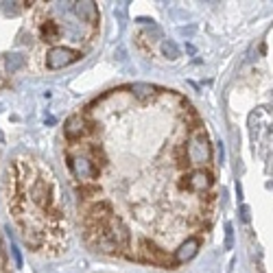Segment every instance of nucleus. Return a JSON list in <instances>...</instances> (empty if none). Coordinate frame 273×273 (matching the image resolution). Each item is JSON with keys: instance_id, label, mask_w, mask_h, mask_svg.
<instances>
[{"instance_id": "obj_1", "label": "nucleus", "mask_w": 273, "mask_h": 273, "mask_svg": "<svg viewBox=\"0 0 273 273\" xmlns=\"http://www.w3.org/2000/svg\"><path fill=\"white\" fill-rule=\"evenodd\" d=\"M186 153H188V162H190V166L208 164L210 157H212V149H210L206 131H195V134L190 136V140L186 142Z\"/></svg>"}, {"instance_id": "obj_2", "label": "nucleus", "mask_w": 273, "mask_h": 273, "mask_svg": "<svg viewBox=\"0 0 273 273\" xmlns=\"http://www.w3.org/2000/svg\"><path fill=\"white\" fill-rule=\"evenodd\" d=\"M138 251H140V260L151 262V265H155V267H162V269H175V267H177L175 256H171L169 251L157 247V245L151 243L149 238L140 240V249Z\"/></svg>"}, {"instance_id": "obj_3", "label": "nucleus", "mask_w": 273, "mask_h": 273, "mask_svg": "<svg viewBox=\"0 0 273 273\" xmlns=\"http://www.w3.org/2000/svg\"><path fill=\"white\" fill-rule=\"evenodd\" d=\"M68 169L70 173L81 180V183H90L92 180H96L101 169L92 162V157L88 153H77V155H68Z\"/></svg>"}, {"instance_id": "obj_4", "label": "nucleus", "mask_w": 273, "mask_h": 273, "mask_svg": "<svg viewBox=\"0 0 273 273\" xmlns=\"http://www.w3.org/2000/svg\"><path fill=\"white\" fill-rule=\"evenodd\" d=\"M81 57H83L81 50H75V48H70V46H55V48H50L46 52V66H48L50 70H61V68L79 61Z\"/></svg>"}, {"instance_id": "obj_5", "label": "nucleus", "mask_w": 273, "mask_h": 273, "mask_svg": "<svg viewBox=\"0 0 273 273\" xmlns=\"http://www.w3.org/2000/svg\"><path fill=\"white\" fill-rule=\"evenodd\" d=\"M210 186H212V175L203 169L190 171L188 175H183L180 182V188L190 190V192H206V190H210Z\"/></svg>"}, {"instance_id": "obj_6", "label": "nucleus", "mask_w": 273, "mask_h": 273, "mask_svg": "<svg viewBox=\"0 0 273 273\" xmlns=\"http://www.w3.org/2000/svg\"><path fill=\"white\" fill-rule=\"evenodd\" d=\"M92 131V125L88 123L86 116H81V114H75V116H70L64 123V134L68 140H81L83 136H88Z\"/></svg>"}, {"instance_id": "obj_7", "label": "nucleus", "mask_w": 273, "mask_h": 273, "mask_svg": "<svg viewBox=\"0 0 273 273\" xmlns=\"http://www.w3.org/2000/svg\"><path fill=\"white\" fill-rule=\"evenodd\" d=\"M107 229H109V234H112L114 243L118 245V249H120V251L129 249V240H131V234H129V228H127V225H125V221H123V219H120V217H114L112 221H109Z\"/></svg>"}, {"instance_id": "obj_8", "label": "nucleus", "mask_w": 273, "mask_h": 273, "mask_svg": "<svg viewBox=\"0 0 273 273\" xmlns=\"http://www.w3.org/2000/svg\"><path fill=\"white\" fill-rule=\"evenodd\" d=\"M72 9H75L77 18L83 20V22H88V24H94L98 20V7H96V2H92V0H79V2H72Z\"/></svg>"}, {"instance_id": "obj_9", "label": "nucleus", "mask_w": 273, "mask_h": 273, "mask_svg": "<svg viewBox=\"0 0 273 273\" xmlns=\"http://www.w3.org/2000/svg\"><path fill=\"white\" fill-rule=\"evenodd\" d=\"M199 247H201L199 238H195V236L186 238V240H183V243L180 245V249L175 251V260H177V265H183V262L192 260V258H195V256L199 254Z\"/></svg>"}, {"instance_id": "obj_10", "label": "nucleus", "mask_w": 273, "mask_h": 273, "mask_svg": "<svg viewBox=\"0 0 273 273\" xmlns=\"http://www.w3.org/2000/svg\"><path fill=\"white\" fill-rule=\"evenodd\" d=\"M50 186L46 182H38L33 186V190H31V197H33V201L38 203V206L42 208H50V203H52V199H50Z\"/></svg>"}, {"instance_id": "obj_11", "label": "nucleus", "mask_w": 273, "mask_h": 273, "mask_svg": "<svg viewBox=\"0 0 273 273\" xmlns=\"http://www.w3.org/2000/svg\"><path fill=\"white\" fill-rule=\"evenodd\" d=\"M61 35V29L57 22H52V20H46V22H42L40 26V38L46 42V44H52V42H57Z\"/></svg>"}, {"instance_id": "obj_12", "label": "nucleus", "mask_w": 273, "mask_h": 273, "mask_svg": "<svg viewBox=\"0 0 273 273\" xmlns=\"http://www.w3.org/2000/svg\"><path fill=\"white\" fill-rule=\"evenodd\" d=\"M131 92H134L136 98H140L142 103H146V101H151V98H155L157 88L149 86V83H134V86H131Z\"/></svg>"}, {"instance_id": "obj_13", "label": "nucleus", "mask_w": 273, "mask_h": 273, "mask_svg": "<svg viewBox=\"0 0 273 273\" xmlns=\"http://www.w3.org/2000/svg\"><path fill=\"white\" fill-rule=\"evenodd\" d=\"M26 57L22 55V52H9L7 57H4V70L9 72V75H13V72H18L20 68L24 66Z\"/></svg>"}, {"instance_id": "obj_14", "label": "nucleus", "mask_w": 273, "mask_h": 273, "mask_svg": "<svg viewBox=\"0 0 273 273\" xmlns=\"http://www.w3.org/2000/svg\"><path fill=\"white\" fill-rule=\"evenodd\" d=\"M77 192L81 195V199H94L101 195V186H96V183H81L77 188Z\"/></svg>"}, {"instance_id": "obj_15", "label": "nucleus", "mask_w": 273, "mask_h": 273, "mask_svg": "<svg viewBox=\"0 0 273 273\" xmlns=\"http://www.w3.org/2000/svg\"><path fill=\"white\" fill-rule=\"evenodd\" d=\"M24 240H26V245H29V247L38 249V247H42V243H44V234L38 232V229H26V232H24Z\"/></svg>"}, {"instance_id": "obj_16", "label": "nucleus", "mask_w": 273, "mask_h": 273, "mask_svg": "<svg viewBox=\"0 0 273 273\" xmlns=\"http://www.w3.org/2000/svg\"><path fill=\"white\" fill-rule=\"evenodd\" d=\"M162 55H164L166 59L175 61L177 57H180V48H177V44L173 40H164L162 42Z\"/></svg>"}, {"instance_id": "obj_17", "label": "nucleus", "mask_w": 273, "mask_h": 273, "mask_svg": "<svg viewBox=\"0 0 273 273\" xmlns=\"http://www.w3.org/2000/svg\"><path fill=\"white\" fill-rule=\"evenodd\" d=\"M234 247V228L232 223L225 225V249H232Z\"/></svg>"}, {"instance_id": "obj_18", "label": "nucleus", "mask_w": 273, "mask_h": 273, "mask_svg": "<svg viewBox=\"0 0 273 273\" xmlns=\"http://www.w3.org/2000/svg\"><path fill=\"white\" fill-rule=\"evenodd\" d=\"M18 4H22V2H0V7H2V11L7 13V15H15V13L20 11Z\"/></svg>"}, {"instance_id": "obj_19", "label": "nucleus", "mask_w": 273, "mask_h": 273, "mask_svg": "<svg viewBox=\"0 0 273 273\" xmlns=\"http://www.w3.org/2000/svg\"><path fill=\"white\" fill-rule=\"evenodd\" d=\"M11 256H13V265H15V267H18V269H20V267H22V254H20L18 245H15L13 240H11Z\"/></svg>"}, {"instance_id": "obj_20", "label": "nucleus", "mask_w": 273, "mask_h": 273, "mask_svg": "<svg viewBox=\"0 0 273 273\" xmlns=\"http://www.w3.org/2000/svg\"><path fill=\"white\" fill-rule=\"evenodd\" d=\"M240 219H243L245 223H249V208L245 206V203H243V206H240Z\"/></svg>"}, {"instance_id": "obj_21", "label": "nucleus", "mask_w": 273, "mask_h": 273, "mask_svg": "<svg viewBox=\"0 0 273 273\" xmlns=\"http://www.w3.org/2000/svg\"><path fill=\"white\" fill-rule=\"evenodd\" d=\"M219 160L223 162V142H219Z\"/></svg>"}]
</instances>
